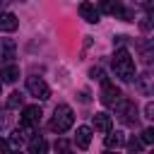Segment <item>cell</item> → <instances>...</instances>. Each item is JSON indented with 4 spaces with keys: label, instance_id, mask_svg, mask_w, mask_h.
<instances>
[{
    "label": "cell",
    "instance_id": "1",
    "mask_svg": "<svg viewBox=\"0 0 154 154\" xmlns=\"http://www.w3.org/2000/svg\"><path fill=\"white\" fill-rule=\"evenodd\" d=\"M113 70H116V75L123 82H130L135 77V60H132V55H130L128 48H118L116 51V55H113Z\"/></svg>",
    "mask_w": 154,
    "mask_h": 154
},
{
    "label": "cell",
    "instance_id": "2",
    "mask_svg": "<svg viewBox=\"0 0 154 154\" xmlns=\"http://www.w3.org/2000/svg\"><path fill=\"white\" fill-rule=\"evenodd\" d=\"M72 123H75V113H72V108H70L67 103L55 106V111H53V120H51V130H55V132H67V130L72 128Z\"/></svg>",
    "mask_w": 154,
    "mask_h": 154
},
{
    "label": "cell",
    "instance_id": "3",
    "mask_svg": "<svg viewBox=\"0 0 154 154\" xmlns=\"http://www.w3.org/2000/svg\"><path fill=\"white\" fill-rule=\"evenodd\" d=\"M26 89H29V94L36 96L38 101L51 99V89H48V84H46L41 77H26Z\"/></svg>",
    "mask_w": 154,
    "mask_h": 154
},
{
    "label": "cell",
    "instance_id": "4",
    "mask_svg": "<svg viewBox=\"0 0 154 154\" xmlns=\"http://www.w3.org/2000/svg\"><path fill=\"white\" fill-rule=\"evenodd\" d=\"M113 106H116V113H118L125 123H135V120H137V106H135L132 101H128V99H118Z\"/></svg>",
    "mask_w": 154,
    "mask_h": 154
},
{
    "label": "cell",
    "instance_id": "5",
    "mask_svg": "<svg viewBox=\"0 0 154 154\" xmlns=\"http://www.w3.org/2000/svg\"><path fill=\"white\" fill-rule=\"evenodd\" d=\"M120 99V89L111 82H103V91H101V103L103 106H113L116 101Z\"/></svg>",
    "mask_w": 154,
    "mask_h": 154
},
{
    "label": "cell",
    "instance_id": "6",
    "mask_svg": "<svg viewBox=\"0 0 154 154\" xmlns=\"http://www.w3.org/2000/svg\"><path fill=\"white\" fill-rule=\"evenodd\" d=\"M135 87H137V91H140V94L152 96V94H154V75H152V72L140 75V77H137V82H135Z\"/></svg>",
    "mask_w": 154,
    "mask_h": 154
},
{
    "label": "cell",
    "instance_id": "7",
    "mask_svg": "<svg viewBox=\"0 0 154 154\" xmlns=\"http://www.w3.org/2000/svg\"><path fill=\"white\" fill-rule=\"evenodd\" d=\"M99 12H106V14H113V17H120L123 19L125 7L118 0H99Z\"/></svg>",
    "mask_w": 154,
    "mask_h": 154
},
{
    "label": "cell",
    "instance_id": "8",
    "mask_svg": "<svg viewBox=\"0 0 154 154\" xmlns=\"http://www.w3.org/2000/svg\"><path fill=\"white\" fill-rule=\"evenodd\" d=\"M79 14H82V19L89 22V24H96V22H99V10H96V5H91L89 0L79 2Z\"/></svg>",
    "mask_w": 154,
    "mask_h": 154
},
{
    "label": "cell",
    "instance_id": "9",
    "mask_svg": "<svg viewBox=\"0 0 154 154\" xmlns=\"http://www.w3.org/2000/svg\"><path fill=\"white\" fill-rule=\"evenodd\" d=\"M41 108L38 106H26L24 111H22V118H19V123H26V125H36V123H41Z\"/></svg>",
    "mask_w": 154,
    "mask_h": 154
},
{
    "label": "cell",
    "instance_id": "10",
    "mask_svg": "<svg viewBox=\"0 0 154 154\" xmlns=\"http://www.w3.org/2000/svg\"><path fill=\"white\" fill-rule=\"evenodd\" d=\"M75 144H77L79 149H87V147L91 144V128L79 125V128H77V132H75Z\"/></svg>",
    "mask_w": 154,
    "mask_h": 154
},
{
    "label": "cell",
    "instance_id": "11",
    "mask_svg": "<svg viewBox=\"0 0 154 154\" xmlns=\"http://www.w3.org/2000/svg\"><path fill=\"white\" fill-rule=\"evenodd\" d=\"M91 123H94V130H99V132H108L113 128V120H111L108 113H96L91 118Z\"/></svg>",
    "mask_w": 154,
    "mask_h": 154
},
{
    "label": "cell",
    "instance_id": "12",
    "mask_svg": "<svg viewBox=\"0 0 154 154\" xmlns=\"http://www.w3.org/2000/svg\"><path fill=\"white\" fill-rule=\"evenodd\" d=\"M19 26V19L12 12H2L0 14V31H14Z\"/></svg>",
    "mask_w": 154,
    "mask_h": 154
},
{
    "label": "cell",
    "instance_id": "13",
    "mask_svg": "<svg viewBox=\"0 0 154 154\" xmlns=\"http://www.w3.org/2000/svg\"><path fill=\"white\" fill-rule=\"evenodd\" d=\"M14 51H17V46H14L12 38H0V58L2 60H12Z\"/></svg>",
    "mask_w": 154,
    "mask_h": 154
},
{
    "label": "cell",
    "instance_id": "14",
    "mask_svg": "<svg viewBox=\"0 0 154 154\" xmlns=\"http://www.w3.org/2000/svg\"><path fill=\"white\" fill-rule=\"evenodd\" d=\"M17 77H19V67H17V65H5V67L0 70V82H7V84H10V82H14Z\"/></svg>",
    "mask_w": 154,
    "mask_h": 154
},
{
    "label": "cell",
    "instance_id": "15",
    "mask_svg": "<svg viewBox=\"0 0 154 154\" xmlns=\"http://www.w3.org/2000/svg\"><path fill=\"white\" fill-rule=\"evenodd\" d=\"M46 149H48V144H46L43 137H31V140H29V152H31V154H43Z\"/></svg>",
    "mask_w": 154,
    "mask_h": 154
},
{
    "label": "cell",
    "instance_id": "16",
    "mask_svg": "<svg viewBox=\"0 0 154 154\" xmlns=\"http://www.w3.org/2000/svg\"><path fill=\"white\" fill-rule=\"evenodd\" d=\"M106 147L113 149V147H123V132H106Z\"/></svg>",
    "mask_w": 154,
    "mask_h": 154
},
{
    "label": "cell",
    "instance_id": "17",
    "mask_svg": "<svg viewBox=\"0 0 154 154\" xmlns=\"http://www.w3.org/2000/svg\"><path fill=\"white\" fill-rule=\"evenodd\" d=\"M22 101H24V96H22L19 91H12V94L7 96V108H10V111H12V108H19Z\"/></svg>",
    "mask_w": 154,
    "mask_h": 154
},
{
    "label": "cell",
    "instance_id": "18",
    "mask_svg": "<svg viewBox=\"0 0 154 154\" xmlns=\"http://www.w3.org/2000/svg\"><path fill=\"white\" fill-rule=\"evenodd\" d=\"M128 149H130V152H142V149H144V142H142L140 137H135V135H132V137H130V142H128Z\"/></svg>",
    "mask_w": 154,
    "mask_h": 154
},
{
    "label": "cell",
    "instance_id": "19",
    "mask_svg": "<svg viewBox=\"0 0 154 154\" xmlns=\"http://www.w3.org/2000/svg\"><path fill=\"white\" fill-rule=\"evenodd\" d=\"M89 77H91V79H96V82H101V84L106 82V72H103L101 67H91V70H89Z\"/></svg>",
    "mask_w": 154,
    "mask_h": 154
},
{
    "label": "cell",
    "instance_id": "20",
    "mask_svg": "<svg viewBox=\"0 0 154 154\" xmlns=\"http://www.w3.org/2000/svg\"><path fill=\"white\" fill-rule=\"evenodd\" d=\"M142 142H144V144H154V128L142 130Z\"/></svg>",
    "mask_w": 154,
    "mask_h": 154
},
{
    "label": "cell",
    "instance_id": "21",
    "mask_svg": "<svg viewBox=\"0 0 154 154\" xmlns=\"http://www.w3.org/2000/svg\"><path fill=\"white\" fill-rule=\"evenodd\" d=\"M142 60H144L147 65H152V63H154V48H144V51H142Z\"/></svg>",
    "mask_w": 154,
    "mask_h": 154
},
{
    "label": "cell",
    "instance_id": "22",
    "mask_svg": "<svg viewBox=\"0 0 154 154\" xmlns=\"http://www.w3.org/2000/svg\"><path fill=\"white\" fill-rule=\"evenodd\" d=\"M144 118H152L154 120V103H147L144 106Z\"/></svg>",
    "mask_w": 154,
    "mask_h": 154
},
{
    "label": "cell",
    "instance_id": "23",
    "mask_svg": "<svg viewBox=\"0 0 154 154\" xmlns=\"http://www.w3.org/2000/svg\"><path fill=\"white\" fill-rule=\"evenodd\" d=\"M55 149L65 152V149H67V142H65V140H58V142H55Z\"/></svg>",
    "mask_w": 154,
    "mask_h": 154
},
{
    "label": "cell",
    "instance_id": "24",
    "mask_svg": "<svg viewBox=\"0 0 154 154\" xmlns=\"http://www.w3.org/2000/svg\"><path fill=\"white\" fill-rule=\"evenodd\" d=\"M7 123H10V118H7V116H5V113H0V128H5V125H7Z\"/></svg>",
    "mask_w": 154,
    "mask_h": 154
},
{
    "label": "cell",
    "instance_id": "25",
    "mask_svg": "<svg viewBox=\"0 0 154 154\" xmlns=\"http://www.w3.org/2000/svg\"><path fill=\"white\" fill-rule=\"evenodd\" d=\"M125 38H128V36H116V43H118V46H125Z\"/></svg>",
    "mask_w": 154,
    "mask_h": 154
},
{
    "label": "cell",
    "instance_id": "26",
    "mask_svg": "<svg viewBox=\"0 0 154 154\" xmlns=\"http://www.w3.org/2000/svg\"><path fill=\"white\" fill-rule=\"evenodd\" d=\"M7 149H10V144H7L5 140H0V152H7Z\"/></svg>",
    "mask_w": 154,
    "mask_h": 154
},
{
    "label": "cell",
    "instance_id": "27",
    "mask_svg": "<svg viewBox=\"0 0 154 154\" xmlns=\"http://www.w3.org/2000/svg\"><path fill=\"white\" fill-rule=\"evenodd\" d=\"M2 5H5V0H0V7H2Z\"/></svg>",
    "mask_w": 154,
    "mask_h": 154
},
{
    "label": "cell",
    "instance_id": "28",
    "mask_svg": "<svg viewBox=\"0 0 154 154\" xmlns=\"http://www.w3.org/2000/svg\"><path fill=\"white\" fill-rule=\"evenodd\" d=\"M137 2H144V0H137Z\"/></svg>",
    "mask_w": 154,
    "mask_h": 154
},
{
    "label": "cell",
    "instance_id": "29",
    "mask_svg": "<svg viewBox=\"0 0 154 154\" xmlns=\"http://www.w3.org/2000/svg\"><path fill=\"white\" fill-rule=\"evenodd\" d=\"M0 87H2V82H0Z\"/></svg>",
    "mask_w": 154,
    "mask_h": 154
}]
</instances>
